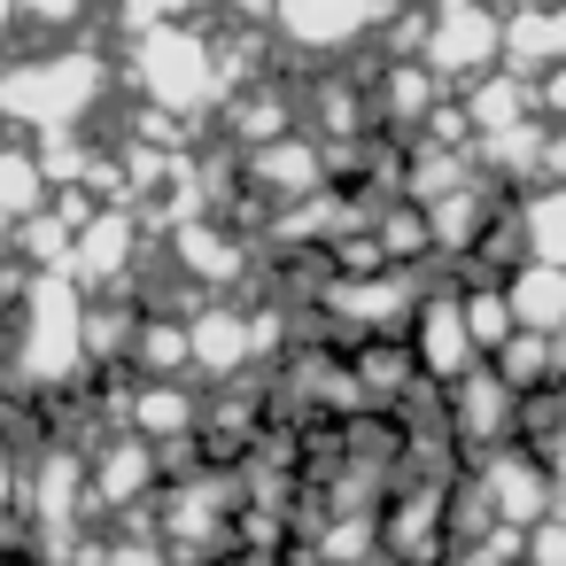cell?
Returning <instances> with one entry per match:
<instances>
[{
  "label": "cell",
  "mask_w": 566,
  "mask_h": 566,
  "mask_svg": "<svg viewBox=\"0 0 566 566\" xmlns=\"http://www.w3.org/2000/svg\"><path fill=\"white\" fill-rule=\"evenodd\" d=\"M78 357H86V342H78V280L40 272V280H32V303H24L17 365H24L32 380H71Z\"/></svg>",
  "instance_id": "2"
},
{
  "label": "cell",
  "mask_w": 566,
  "mask_h": 566,
  "mask_svg": "<svg viewBox=\"0 0 566 566\" xmlns=\"http://www.w3.org/2000/svg\"><path fill=\"white\" fill-rule=\"evenodd\" d=\"M9 24H17V9H9V0H0V40H9Z\"/></svg>",
  "instance_id": "22"
},
{
  "label": "cell",
  "mask_w": 566,
  "mask_h": 566,
  "mask_svg": "<svg viewBox=\"0 0 566 566\" xmlns=\"http://www.w3.org/2000/svg\"><path fill=\"white\" fill-rule=\"evenodd\" d=\"M504 303H512V326L520 334H566V264H535L527 256L512 272Z\"/></svg>",
  "instance_id": "8"
},
{
  "label": "cell",
  "mask_w": 566,
  "mask_h": 566,
  "mask_svg": "<svg viewBox=\"0 0 566 566\" xmlns=\"http://www.w3.org/2000/svg\"><path fill=\"white\" fill-rule=\"evenodd\" d=\"M94 489H102L109 504L148 496V442H109V458L94 465Z\"/></svg>",
  "instance_id": "16"
},
{
  "label": "cell",
  "mask_w": 566,
  "mask_h": 566,
  "mask_svg": "<svg viewBox=\"0 0 566 566\" xmlns=\"http://www.w3.org/2000/svg\"><path fill=\"white\" fill-rule=\"evenodd\" d=\"M458 419H465V442H496L504 419H512V388H504L489 365L465 373V380H458Z\"/></svg>",
  "instance_id": "11"
},
{
  "label": "cell",
  "mask_w": 566,
  "mask_h": 566,
  "mask_svg": "<svg viewBox=\"0 0 566 566\" xmlns=\"http://www.w3.org/2000/svg\"><path fill=\"white\" fill-rule=\"evenodd\" d=\"M481 489H489V504L512 520V527H535V520H551V473L527 458V450H504V458H489L481 465Z\"/></svg>",
  "instance_id": "5"
},
{
  "label": "cell",
  "mask_w": 566,
  "mask_h": 566,
  "mask_svg": "<svg viewBox=\"0 0 566 566\" xmlns=\"http://www.w3.org/2000/svg\"><path fill=\"white\" fill-rule=\"evenodd\" d=\"M48 187H55V179L40 171L32 148H0V218H9V226H17V218L32 226V210L48 202Z\"/></svg>",
  "instance_id": "12"
},
{
  "label": "cell",
  "mask_w": 566,
  "mask_h": 566,
  "mask_svg": "<svg viewBox=\"0 0 566 566\" xmlns=\"http://www.w3.org/2000/svg\"><path fill=\"white\" fill-rule=\"evenodd\" d=\"M380 0H272V17L303 40V48H349L373 24Z\"/></svg>",
  "instance_id": "7"
},
{
  "label": "cell",
  "mask_w": 566,
  "mask_h": 566,
  "mask_svg": "<svg viewBox=\"0 0 566 566\" xmlns=\"http://www.w3.org/2000/svg\"><path fill=\"white\" fill-rule=\"evenodd\" d=\"M334 311L357 318V326H396V318H403V280H396V272L349 280V287H334Z\"/></svg>",
  "instance_id": "13"
},
{
  "label": "cell",
  "mask_w": 566,
  "mask_h": 566,
  "mask_svg": "<svg viewBox=\"0 0 566 566\" xmlns=\"http://www.w3.org/2000/svg\"><path fill=\"white\" fill-rule=\"evenodd\" d=\"M419 365H427L434 380H465V373H481V349H473V334H465L458 295H442V303L419 311Z\"/></svg>",
  "instance_id": "6"
},
{
  "label": "cell",
  "mask_w": 566,
  "mask_h": 566,
  "mask_svg": "<svg viewBox=\"0 0 566 566\" xmlns=\"http://www.w3.org/2000/svg\"><path fill=\"white\" fill-rule=\"evenodd\" d=\"M125 419L140 427V442H164V434H187V427H195V396L171 388V380H148V388H133Z\"/></svg>",
  "instance_id": "10"
},
{
  "label": "cell",
  "mask_w": 566,
  "mask_h": 566,
  "mask_svg": "<svg viewBox=\"0 0 566 566\" xmlns=\"http://www.w3.org/2000/svg\"><path fill=\"white\" fill-rule=\"evenodd\" d=\"M249 349H256V326H249L241 311H202V318H187V365L233 373Z\"/></svg>",
  "instance_id": "9"
},
{
  "label": "cell",
  "mask_w": 566,
  "mask_h": 566,
  "mask_svg": "<svg viewBox=\"0 0 566 566\" xmlns=\"http://www.w3.org/2000/svg\"><path fill=\"white\" fill-rule=\"evenodd\" d=\"M0 496H9V458H0Z\"/></svg>",
  "instance_id": "23"
},
{
  "label": "cell",
  "mask_w": 566,
  "mask_h": 566,
  "mask_svg": "<svg viewBox=\"0 0 566 566\" xmlns=\"http://www.w3.org/2000/svg\"><path fill=\"white\" fill-rule=\"evenodd\" d=\"M504 9H535V0H504Z\"/></svg>",
  "instance_id": "24"
},
{
  "label": "cell",
  "mask_w": 566,
  "mask_h": 566,
  "mask_svg": "<svg viewBox=\"0 0 566 566\" xmlns=\"http://www.w3.org/2000/svg\"><path fill=\"white\" fill-rule=\"evenodd\" d=\"M458 311H465V334H473V349L481 357H496L520 326H512V303H504V287H473V295H458Z\"/></svg>",
  "instance_id": "15"
},
{
  "label": "cell",
  "mask_w": 566,
  "mask_h": 566,
  "mask_svg": "<svg viewBox=\"0 0 566 566\" xmlns=\"http://www.w3.org/2000/svg\"><path fill=\"white\" fill-rule=\"evenodd\" d=\"M551 481L566 489V419H558V458H551Z\"/></svg>",
  "instance_id": "21"
},
{
  "label": "cell",
  "mask_w": 566,
  "mask_h": 566,
  "mask_svg": "<svg viewBox=\"0 0 566 566\" xmlns=\"http://www.w3.org/2000/svg\"><path fill=\"white\" fill-rule=\"evenodd\" d=\"M504 48V24L481 9V0H442V17H434V48H427V63L434 71H450V78H473V71H489V55Z\"/></svg>",
  "instance_id": "4"
},
{
  "label": "cell",
  "mask_w": 566,
  "mask_h": 566,
  "mask_svg": "<svg viewBox=\"0 0 566 566\" xmlns=\"http://www.w3.org/2000/svg\"><path fill=\"white\" fill-rule=\"evenodd\" d=\"M520 241H527V256H535V264H566V187H543V195L527 202Z\"/></svg>",
  "instance_id": "14"
},
{
  "label": "cell",
  "mask_w": 566,
  "mask_h": 566,
  "mask_svg": "<svg viewBox=\"0 0 566 566\" xmlns=\"http://www.w3.org/2000/svg\"><path fill=\"white\" fill-rule=\"evenodd\" d=\"M102 94V63L94 55H40V63H9L0 71V109L9 125H32V133H63L94 109Z\"/></svg>",
  "instance_id": "1"
},
{
  "label": "cell",
  "mask_w": 566,
  "mask_h": 566,
  "mask_svg": "<svg viewBox=\"0 0 566 566\" xmlns=\"http://www.w3.org/2000/svg\"><path fill=\"white\" fill-rule=\"evenodd\" d=\"M9 9H17V17H40V24H71L86 0H9Z\"/></svg>",
  "instance_id": "19"
},
{
  "label": "cell",
  "mask_w": 566,
  "mask_h": 566,
  "mask_svg": "<svg viewBox=\"0 0 566 566\" xmlns=\"http://www.w3.org/2000/svg\"><path fill=\"white\" fill-rule=\"evenodd\" d=\"M256 171H272V179H264L272 195H303V187H318V156H303V148H287V156H256Z\"/></svg>",
  "instance_id": "17"
},
{
  "label": "cell",
  "mask_w": 566,
  "mask_h": 566,
  "mask_svg": "<svg viewBox=\"0 0 566 566\" xmlns=\"http://www.w3.org/2000/svg\"><path fill=\"white\" fill-rule=\"evenodd\" d=\"M527 535H535V566H566V535H558V520H535Z\"/></svg>",
  "instance_id": "20"
},
{
  "label": "cell",
  "mask_w": 566,
  "mask_h": 566,
  "mask_svg": "<svg viewBox=\"0 0 566 566\" xmlns=\"http://www.w3.org/2000/svg\"><path fill=\"white\" fill-rule=\"evenodd\" d=\"M0 249H9V226H0Z\"/></svg>",
  "instance_id": "26"
},
{
  "label": "cell",
  "mask_w": 566,
  "mask_h": 566,
  "mask_svg": "<svg viewBox=\"0 0 566 566\" xmlns=\"http://www.w3.org/2000/svg\"><path fill=\"white\" fill-rule=\"evenodd\" d=\"M133 71H140V94L156 109H202L218 94V55L202 40H187V32H148Z\"/></svg>",
  "instance_id": "3"
},
{
  "label": "cell",
  "mask_w": 566,
  "mask_h": 566,
  "mask_svg": "<svg viewBox=\"0 0 566 566\" xmlns=\"http://www.w3.org/2000/svg\"><path fill=\"white\" fill-rule=\"evenodd\" d=\"M0 357H9V326H0Z\"/></svg>",
  "instance_id": "25"
},
{
  "label": "cell",
  "mask_w": 566,
  "mask_h": 566,
  "mask_svg": "<svg viewBox=\"0 0 566 566\" xmlns=\"http://www.w3.org/2000/svg\"><path fill=\"white\" fill-rule=\"evenodd\" d=\"M117 9H125V24H140V40H148V32H171V24L187 17V0H117Z\"/></svg>",
  "instance_id": "18"
}]
</instances>
